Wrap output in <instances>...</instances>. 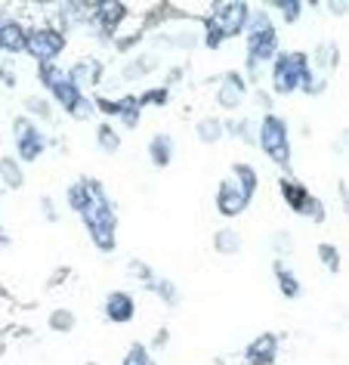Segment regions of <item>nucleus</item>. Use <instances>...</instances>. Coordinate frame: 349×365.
Segmentation results:
<instances>
[{"instance_id":"412c9836","label":"nucleus","mask_w":349,"mask_h":365,"mask_svg":"<svg viewBox=\"0 0 349 365\" xmlns=\"http://www.w3.org/2000/svg\"><path fill=\"white\" fill-rule=\"evenodd\" d=\"M90 198H93V192H90L87 177H84V180H78V182H71V186L66 189V202H68V207H71L75 214H84V211H87Z\"/></svg>"},{"instance_id":"72a5a7b5","label":"nucleus","mask_w":349,"mask_h":365,"mask_svg":"<svg viewBox=\"0 0 349 365\" xmlns=\"http://www.w3.org/2000/svg\"><path fill=\"white\" fill-rule=\"evenodd\" d=\"M0 353H4V337H0Z\"/></svg>"},{"instance_id":"2eb2a0df","label":"nucleus","mask_w":349,"mask_h":365,"mask_svg":"<svg viewBox=\"0 0 349 365\" xmlns=\"http://www.w3.org/2000/svg\"><path fill=\"white\" fill-rule=\"evenodd\" d=\"M0 53H25V29L10 16H0Z\"/></svg>"},{"instance_id":"6ab92c4d","label":"nucleus","mask_w":349,"mask_h":365,"mask_svg":"<svg viewBox=\"0 0 349 365\" xmlns=\"http://www.w3.org/2000/svg\"><path fill=\"white\" fill-rule=\"evenodd\" d=\"M272 272H275V285H278V291L288 300H297L300 294H303V288H300V282H297V276L288 269V263H281V260H275L272 263Z\"/></svg>"},{"instance_id":"20e7f679","label":"nucleus","mask_w":349,"mask_h":365,"mask_svg":"<svg viewBox=\"0 0 349 365\" xmlns=\"http://www.w3.org/2000/svg\"><path fill=\"white\" fill-rule=\"evenodd\" d=\"M247 19H251V6L241 4V0H229V4H214L210 10L204 29H207V38L204 43L210 50L219 47L223 41L229 38H238L244 29H247Z\"/></svg>"},{"instance_id":"a878e982","label":"nucleus","mask_w":349,"mask_h":365,"mask_svg":"<svg viewBox=\"0 0 349 365\" xmlns=\"http://www.w3.org/2000/svg\"><path fill=\"white\" fill-rule=\"evenodd\" d=\"M121 365H155V359H152V353L145 344H130V350L124 353Z\"/></svg>"},{"instance_id":"0eeeda50","label":"nucleus","mask_w":349,"mask_h":365,"mask_svg":"<svg viewBox=\"0 0 349 365\" xmlns=\"http://www.w3.org/2000/svg\"><path fill=\"white\" fill-rule=\"evenodd\" d=\"M66 50V34L56 29H31L25 31V53L38 59V66L43 62H56V56H62Z\"/></svg>"},{"instance_id":"ddd939ff","label":"nucleus","mask_w":349,"mask_h":365,"mask_svg":"<svg viewBox=\"0 0 349 365\" xmlns=\"http://www.w3.org/2000/svg\"><path fill=\"white\" fill-rule=\"evenodd\" d=\"M105 319L108 322H115V325H127V322H133V316H136V300L130 291H112V294L105 297Z\"/></svg>"},{"instance_id":"5701e85b","label":"nucleus","mask_w":349,"mask_h":365,"mask_svg":"<svg viewBox=\"0 0 349 365\" xmlns=\"http://www.w3.org/2000/svg\"><path fill=\"white\" fill-rule=\"evenodd\" d=\"M214 248H217V254H226V257H232V254L241 251V235H238L235 230H219L214 235Z\"/></svg>"},{"instance_id":"bb28decb","label":"nucleus","mask_w":349,"mask_h":365,"mask_svg":"<svg viewBox=\"0 0 349 365\" xmlns=\"http://www.w3.org/2000/svg\"><path fill=\"white\" fill-rule=\"evenodd\" d=\"M318 260L325 263L330 272H340V251H337V245H330V242L318 245Z\"/></svg>"},{"instance_id":"c85d7f7f","label":"nucleus","mask_w":349,"mask_h":365,"mask_svg":"<svg viewBox=\"0 0 349 365\" xmlns=\"http://www.w3.org/2000/svg\"><path fill=\"white\" fill-rule=\"evenodd\" d=\"M272 6L284 16V22H297L300 13H303V4H300V0H275Z\"/></svg>"},{"instance_id":"f8f14e48","label":"nucleus","mask_w":349,"mask_h":365,"mask_svg":"<svg viewBox=\"0 0 349 365\" xmlns=\"http://www.w3.org/2000/svg\"><path fill=\"white\" fill-rule=\"evenodd\" d=\"M127 16V6L118 4V0H108V4H90V19H93L96 29H103L105 38H112L118 22Z\"/></svg>"},{"instance_id":"39448f33","label":"nucleus","mask_w":349,"mask_h":365,"mask_svg":"<svg viewBox=\"0 0 349 365\" xmlns=\"http://www.w3.org/2000/svg\"><path fill=\"white\" fill-rule=\"evenodd\" d=\"M275 53H278V31L269 22L266 13H251L247 19V62H251V71L260 66V62H272Z\"/></svg>"},{"instance_id":"aec40b11","label":"nucleus","mask_w":349,"mask_h":365,"mask_svg":"<svg viewBox=\"0 0 349 365\" xmlns=\"http://www.w3.org/2000/svg\"><path fill=\"white\" fill-rule=\"evenodd\" d=\"M232 173L238 177L235 186L241 189V195L247 198V202H251V198L256 195V186H260V177H256V168H254V164L238 161V164H232Z\"/></svg>"},{"instance_id":"2f4dec72","label":"nucleus","mask_w":349,"mask_h":365,"mask_svg":"<svg viewBox=\"0 0 349 365\" xmlns=\"http://www.w3.org/2000/svg\"><path fill=\"white\" fill-rule=\"evenodd\" d=\"M28 112L41 115V118H50V103H43L41 96H31V99H28Z\"/></svg>"},{"instance_id":"cd10ccee","label":"nucleus","mask_w":349,"mask_h":365,"mask_svg":"<svg viewBox=\"0 0 349 365\" xmlns=\"http://www.w3.org/2000/svg\"><path fill=\"white\" fill-rule=\"evenodd\" d=\"M50 328L53 331H71V328H75V313H68V309H53Z\"/></svg>"},{"instance_id":"c756f323","label":"nucleus","mask_w":349,"mask_h":365,"mask_svg":"<svg viewBox=\"0 0 349 365\" xmlns=\"http://www.w3.org/2000/svg\"><path fill=\"white\" fill-rule=\"evenodd\" d=\"M167 87H155V90H149V93H142V96H136L140 99V106H149V103H155V106H164L167 103Z\"/></svg>"},{"instance_id":"a211bd4d","label":"nucleus","mask_w":349,"mask_h":365,"mask_svg":"<svg viewBox=\"0 0 349 365\" xmlns=\"http://www.w3.org/2000/svg\"><path fill=\"white\" fill-rule=\"evenodd\" d=\"M68 78L75 81L78 87L99 84V81H103V62L99 59H80V62H75V68L68 71Z\"/></svg>"},{"instance_id":"7ed1b4c3","label":"nucleus","mask_w":349,"mask_h":365,"mask_svg":"<svg viewBox=\"0 0 349 365\" xmlns=\"http://www.w3.org/2000/svg\"><path fill=\"white\" fill-rule=\"evenodd\" d=\"M38 75H41V84L50 90V96L66 108V115L78 118V121H84V118L93 115V103H90L84 96V90L68 78V71L56 68L53 62H43V66H38Z\"/></svg>"},{"instance_id":"b1692460","label":"nucleus","mask_w":349,"mask_h":365,"mask_svg":"<svg viewBox=\"0 0 349 365\" xmlns=\"http://www.w3.org/2000/svg\"><path fill=\"white\" fill-rule=\"evenodd\" d=\"M223 133H226V124L219 121V118H201L198 121V140L201 143H219L223 140Z\"/></svg>"},{"instance_id":"dca6fc26","label":"nucleus","mask_w":349,"mask_h":365,"mask_svg":"<svg viewBox=\"0 0 349 365\" xmlns=\"http://www.w3.org/2000/svg\"><path fill=\"white\" fill-rule=\"evenodd\" d=\"M247 93V84L241 81V75L238 71H229V75L223 78V87H219V106L223 108H238L241 106V99Z\"/></svg>"},{"instance_id":"9d476101","label":"nucleus","mask_w":349,"mask_h":365,"mask_svg":"<svg viewBox=\"0 0 349 365\" xmlns=\"http://www.w3.org/2000/svg\"><path fill=\"white\" fill-rule=\"evenodd\" d=\"M93 108H99V112L105 115H118L124 121L127 130H133L136 124H140V99L136 96H124V99H105V96H96L93 99Z\"/></svg>"},{"instance_id":"473e14b6","label":"nucleus","mask_w":349,"mask_h":365,"mask_svg":"<svg viewBox=\"0 0 349 365\" xmlns=\"http://www.w3.org/2000/svg\"><path fill=\"white\" fill-rule=\"evenodd\" d=\"M0 81H4L6 87H16V71L6 66V59H0Z\"/></svg>"},{"instance_id":"7c9ffc66","label":"nucleus","mask_w":349,"mask_h":365,"mask_svg":"<svg viewBox=\"0 0 349 365\" xmlns=\"http://www.w3.org/2000/svg\"><path fill=\"white\" fill-rule=\"evenodd\" d=\"M229 127H232V133L238 136V140L256 143V133H251V130H254V124H251V121H235V124H229Z\"/></svg>"},{"instance_id":"423d86ee","label":"nucleus","mask_w":349,"mask_h":365,"mask_svg":"<svg viewBox=\"0 0 349 365\" xmlns=\"http://www.w3.org/2000/svg\"><path fill=\"white\" fill-rule=\"evenodd\" d=\"M256 143L269 155V161H275L281 170H291V133L284 118L266 112L260 121V130H256Z\"/></svg>"},{"instance_id":"f3484780","label":"nucleus","mask_w":349,"mask_h":365,"mask_svg":"<svg viewBox=\"0 0 349 365\" xmlns=\"http://www.w3.org/2000/svg\"><path fill=\"white\" fill-rule=\"evenodd\" d=\"M173 136L170 133H155L149 140V161L155 164V168H167V164L173 161Z\"/></svg>"},{"instance_id":"393cba45","label":"nucleus","mask_w":349,"mask_h":365,"mask_svg":"<svg viewBox=\"0 0 349 365\" xmlns=\"http://www.w3.org/2000/svg\"><path fill=\"white\" fill-rule=\"evenodd\" d=\"M96 145L103 152H118L121 149V133H118L112 124H99L96 127Z\"/></svg>"},{"instance_id":"4468645a","label":"nucleus","mask_w":349,"mask_h":365,"mask_svg":"<svg viewBox=\"0 0 349 365\" xmlns=\"http://www.w3.org/2000/svg\"><path fill=\"white\" fill-rule=\"evenodd\" d=\"M247 198L241 195V189L235 186L232 180H223L219 182V189H217V211L223 214V217H229V220H232V217H238V214H244L247 211Z\"/></svg>"},{"instance_id":"6e6552de","label":"nucleus","mask_w":349,"mask_h":365,"mask_svg":"<svg viewBox=\"0 0 349 365\" xmlns=\"http://www.w3.org/2000/svg\"><path fill=\"white\" fill-rule=\"evenodd\" d=\"M13 140H16V152H19L22 164L38 161L43 152H47V136L38 130V124L28 121V118H16L13 121Z\"/></svg>"},{"instance_id":"f257e3e1","label":"nucleus","mask_w":349,"mask_h":365,"mask_svg":"<svg viewBox=\"0 0 349 365\" xmlns=\"http://www.w3.org/2000/svg\"><path fill=\"white\" fill-rule=\"evenodd\" d=\"M87 182H90L93 198H90L87 211L80 214V220H84L87 232H90V242L103 254H108V251H115V245H118V214H115V205L108 202L103 182L93 177H87Z\"/></svg>"},{"instance_id":"f704fd0d","label":"nucleus","mask_w":349,"mask_h":365,"mask_svg":"<svg viewBox=\"0 0 349 365\" xmlns=\"http://www.w3.org/2000/svg\"><path fill=\"white\" fill-rule=\"evenodd\" d=\"M0 245H4V230H0Z\"/></svg>"},{"instance_id":"9b49d317","label":"nucleus","mask_w":349,"mask_h":365,"mask_svg":"<svg viewBox=\"0 0 349 365\" xmlns=\"http://www.w3.org/2000/svg\"><path fill=\"white\" fill-rule=\"evenodd\" d=\"M275 359H278V334H272V331L256 334L244 350L247 365H275Z\"/></svg>"},{"instance_id":"f03ea898","label":"nucleus","mask_w":349,"mask_h":365,"mask_svg":"<svg viewBox=\"0 0 349 365\" xmlns=\"http://www.w3.org/2000/svg\"><path fill=\"white\" fill-rule=\"evenodd\" d=\"M269 81H272V90L281 96L297 93V90H306V93H321L325 90V81L312 75L306 53H275Z\"/></svg>"},{"instance_id":"1a4fd4ad","label":"nucleus","mask_w":349,"mask_h":365,"mask_svg":"<svg viewBox=\"0 0 349 365\" xmlns=\"http://www.w3.org/2000/svg\"><path fill=\"white\" fill-rule=\"evenodd\" d=\"M278 189H281V195H284V205H288L293 214L312 217V220H325V207H321V202L309 192L306 186H300L297 180H281Z\"/></svg>"},{"instance_id":"4be33fe9","label":"nucleus","mask_w":349,"mask_h":365,"mask_svg":"<svg viewBox=\"0 0 349 365\" xmlns=\"http://www.w3.org/2000/svg\"><path fill=\"white\" fill-rule=\"evenodd\" d=\"M22 180H25V173H22L19 158H0V182H4L6 189H19Z\"/></svg>"}]
</instances>
